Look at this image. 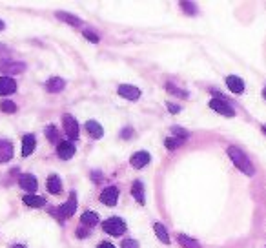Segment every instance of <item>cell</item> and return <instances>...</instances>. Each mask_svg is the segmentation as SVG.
<instances>
[{"instance_id":"obj_1","label":"cell","mask_w":266,"mask_h":248,"mask_svg":"<svg viewBox=\"0 0 266 248\" xmlns=\"http://www.w3.org/2000/svg\"><path fill=\"white\" fill-rule=\"evenodd\" d=\"M228 157L232 159V163L235 164L237 168L241 170L244 176H254L255 174V168L252 161L248 159V155L241 150V148H237V146H230L228 148Z\"/></svg>"},{"instance_id":"obj_2","label":"cell","mask_w":266,"mask_h":248,"mask_svg":"<svg viewBox=\"0 0 266 248\" xmlns=\"http://www.w3.org/2000/svg\"><path fill=\"white\" fill-rule=\"evenodd\" d=\"M102 228L109 236H122V234L126 232V223L119 217H109L104 221Z\"/></svg>"},{"instance_id":"obj_3","label":"cell","mask_w":266,"mask_h":248,"mask_svg":"<svg viewBox=\"0 0 266 248\" xmlns=\"http://www.w3.org/2000/svg\"><path fill=\"white\" fill-rule=\"evenodd\" d=\"M75 210H77V195H75V192H71V194H69V199H67L59 210H55L53 213H59L61 217H71L73 213H75Z\"/></svg>"},{"instance_id":"obj_4","label":"cell","mask_w":266,"mask_h":248,"mask_svg":"<svg viewBox=\"0 0 266 248\" xmlns=\"http://www.w3.org/2000/svg\"><path fill=\"white\" fill-rule=\"evenodd\" d=\"M210 108L215 109V111H217V113H221V115H226V117L235 115L233 108H232L230 104L226 103L224 99H212V101H210Z\"/></svg>"},{"instance_id":"obj_5","label":"cell","mask_w":266,"mask_h":248,"mask_svg":"<svg viewBox=\"0 0 266 248\" xmlns=\"http://www.w3.org/2000/svg\"><path fill=\"white\" fill-rule=\"evenodd\" d=\"M62 121H64V132H66L67 137H69V139H77V137H79V124L75 121V117L66 113Z\"/></svg>"},{"instance_id":"obj_6","label":"cell","mask_w":266,"mask_h":248,"mask_svg":"<svg viewBox=\"0 0 266 248\" xmlns=\"http://www.w3.org/2000/svg\"><path fill=\"white\" fill-rule=\"evenodd\" d=\"M57 153H59V157L67 161V159H71L75 155V146H73L71 141H61L59 144H57Z\"/></svg>"},{"instance_id":"obj_7","label":"cell","mask_w":266,"mask_h":248,"mask_svg":"<svg viewBox=\"0 0 266 248\" xmlns=\"http://www.w3.org/2000/svg\"><path fill=\"white\" fill-rule=\"evenodd\" d=\"M119 95L128 101H137L140 97V90L139 88H135V86H130V84H121L119 86Z\"/></svg>"},{"instance_id":"obj_8","label":"cell","mask_w":266,"mask_h":248,"mask_svg":"<svg viewBox=\"0 0 266 248\" xmlns=\"http://www.w3.org/2000/svg\"><path fill=\"white\" fill-rule=\"evenodd\" d=\"M18 184L24 188L26 192H30V194H33L36 188H38L36 177L31 176V174H24V176H20V179H18Z\"/></svg>"},{"instance_id":"obj_9","label":"cell","mask_w":266,"mask_h":248,"mask_svg":"<svg viewBox=\"0 0 266 248\" xmlns=\"http://www.w3.org/2000/svg\"><path fill=\"white\" fill-rule=\"evenodd\" d=\"M117 199H119V190H117L115 186L106 188L102 194H100V201H102L104 205H108V206H115Z\"/></svg>"},{"instance_id":"obj_10","label":"cell","mask_w":266,"mask_h":248,"mask_svg":"<svg viewBox=\"0 0 266 248\" xmlns=\"http://www.w3.org/2000/svg\"><path fill=\"white\" fill-rule=\"evenodd\" d=\"M150 153L148 151H137V153H133L132 159H130V164H132L133 168H142L146 164L150 163Z\"/></svg>"},{"instance_id":"obj_11","label":"cell","mask_w":266,"mask_h":248,"mask_svg":"<svg viewBox=\"0 0 266 248\" xmlns=\"http://www.w3.org/2000/svg\"><path fill=\"white\" fill-rule=\"evenodd\" d=\"M17 91V82L11 77H0V95H11Z\"/></svg>"},{"instance_id":"obj_12","label":"cell","mask_w":266,"mask_h":248,"mask_svg":"<svg viewBox=\"0 0 266 248\" xmlns=\"http://www.w3.org/2000/svg\"><path fill=\"white\" fill-rule=\"evenodd\" d=\"M13 157V144L6 139H0V163H7Z\"/></svg>"},{"instance_id":"obj_13","label":"cell","mask_w":266,"mask_h":248,"mask_svg":"<svg viewBox=\"0 0 266 248\" xmlns=\"http://www.w3.org/2000/svg\"><path fill=\"white\" fill-rule=\"evenodd\" d=\"M35 146H36L35 135H31V133L24 135V139H22V155H24V157L31 155V153L35 151Z\"/></svg>"},{"instance_id":"obj_14","label":"cell","mask_w":266,"mask_h":248,"mask_svg":"<svg viewBox=\"0 0 266 248\" xmlns=\"http://www.w3.org/2000/svg\"><path fill=\"white\" fill-rule=\"evenodd\" d=\"M226 86L230 88L232 93H242L244 91V82H242L241 77H235V75H230L226 79Z\"/></svg>"},{"instance_id":"obj_15","label":"cell","mask_w":266,"mask_h":248,"mask_svg":"<svg viewBox=\"0 0 266 248\" xmlns=\"http://www.w3.org/2000/svg\"><path fill=\"white\" fill-rule=\"evenodd\" d=\"M86 130H88V133H90L93 139H100L104 135V128L99 124L97 121H88L86 122Z\"/></svg>"},{"instance_id":"obj_16","label":"cell","mask_w":266,"mask_h":248,"mask_svg":"<svg viewBox=\"0 0 266 248\" xmlns=\"http://www.w3.org/2000/svg\"><path fill=\"white\" fill-rule=\"evenodd\" d=\"M22 201H24V205L31 206V208H40V206L46 205V199H44V197H40V195H33V194L24 195Z\"/></svg>"},{"instance_id":"obj_17","label":"cell","mask_w":266,"mask_h":248,"mask_svg":"<svg viewBox=\"0 0 266 248\" xmlns=\"http://www.w3.org/2000/svg\"><path fill=\"white\" fill-rule=\"evenodd\" d=\"M24 68L26 64H22V62H0V70L7 73H22Z\"/></svg>"},{"instance_id":"obj_18","label":"cell","mask_w":266,"mask_h":248,"mask_svg":"<svg viewBox=\"0 0 266 248\" xmlns=\"http://www.w3.org/2000/svg\"><path fill=\"white\" fill-rule=\"evenodd\" d=\"M48 190H49V194H61L62 192V181H61V177L59 176H49L48 177Z\"/></svg>"},{"instance_id":"obj_19","label":"cell","mask_w":266,"mask_h":248,"mask_svg":"<svg viewBox=\"0 0 266 248\" xmlns=\"http://www.w3.org/2000/svg\"><path fill=\"white\" fill-rule=\"evenodd\" d=\"M55 17L62 20V22H66L69 26H80L82 24V20L79 17H75V15H69V13H64V11H57L55 13Z\"/></svg>"},{"instance_id":"obj_20","label":"cell","mask_w":266,"mask_h":248,"mask_svg":"<svg viewBox=\"0 0 266 248\" xmlns=\"http://www.w3.org/2000/svg\"><path fill=\"white\" fill-rule=\"evenodd\" d=\"M64 86H66L64 80L59 79V77H53V79H49L48 82H46V90L51 91V93H59V91L64 90Z\"/></svg>"},{"instance_id":"obj_21","label":"cell","mask_w":266,"mask_h":248,"mask_svg":"<svg viewBox=\"0 0 266 248\" xmlns=\"http://www.w3.org/2000/svg\"><path fill=\"white\" fill-rule=\"evenodd\" d=\"M132 195L139 201L140 205H144V201H146L144 199V184H142L140 181H135L132 184Z\"/></svg>"},{"instance_id":"obj_22","label":"cell","mask_w":266,"mask_h":248,"mask_svg":"<svg viewBox=\"0 0 266 248\" xmlns=\"http://www.w3.org/2000/svg\"><path fill=\"white\" fill-rule=\"evenodd\" d=\"M177 241L181 243L184 248H200L199 243L195 241V239H192V237L184 236V234H179V236H177Z\"/></svg>"},{"instance_id":"obj_23","label":"cell","mask_w":266,"mask_h":248,"mask_svg":"<svg viewBox=\"0 0 266 248\" xmlns=\"http://www.w3.org/2000/svg\"><path fill=\"white\" fill-rule=\"evenodd\" d=\"M153 230H155L157 237L164 243V245H169V236H168V232H166V228H164V224L155 223V226H153Z\"/></svg>"},{"instance_id":"obj_24","label":"cell","mask_w":266,"mask_h":248,"mask_svg":"<svg viewBox=\"0 0 266 248\" xmlns=\"http://www.w3.org/2000/svg\"><path fill=\"white\" fill-rule=\"evenodd\" d=\"M80 223L82 224H90V226H93V224H97L99 223V217H97V213L95 212H84L82 215H80Z\"/></svg>"},{"instance_id":"obj_25","label":"cell","mask_w":266,"mask_h":248,"mask_svg":"<svg viewBox=\"0 0 266 248\" xmlns=\"http://www.w3.org/2000/svg\"><path fill=\"white\" fill-rule=\"evenodd\" d=\"M171 133L175 135L177 139H181V141H186L188 137H190V132L184 130V128H181V126H173L171 128Z\"/></svg>"},{"instance_id":"obj_26","label":"cell","mask_w":266,"mask_h":248,"mask_svg":"<svg viewBox=\"0 0 266 248\" xmlns=\"http://www.w3.org/2000/svg\"><path fill=\"white\" fill-rule=\"evenodd\" d=\"M0 109H2L4 113H15V111H17V104L13 103V101H2V103H0Z\"/></svg>"},{"instance_id":"obj_27","label":"cell","mask_w":266,"mask_h":248,"mask_svg":"<svg viewBox=\"0 0 266 248\" xmlns=\"http://www.w3.org/2000/svg\"><path fill=\"white\" fill-rule=\"evenodd\" d=\"M46 137H48L51 142H57V141H59V133H57V126H55V124H49V126L46 128Z\"/></svg>"},{"instance_id":"obj_28","label":"cell","mask_w":266,"mask_h":248,"mask_svg":"<svg viewBox=\"0 0 266 248\" xmlns=\"http://www.w3.org/2000/svg\"><path fill=\"white\" fill-rule=\"evenodd\" d=\"M182 142H184V141L177 139V137H168V139L164 141V144H166V148H168V150H175V148H179Z\"/></svg>"},{"instance_id":"obj_29","label":"cell","mask_w":266,"mask_h":248,"mask_svg":"<svg viewBox=\"0 0 266 248\" xmlns=\"http://www.w3.org/2000/svg\"><path fill=\"white\" fill-rule=\"evenodd\" d=\"M166 90H168L169 93H173V95H181L182 99H186V97H188V91H186V90H181V88H175V86L171 84V82H168V84H166Z\"/></svg>"},{"instance_id":"obj_30","label":"cell","mask_w":266,"mask_h":248,"mask_svg":"<svg viewBox=\"0 0 266 248\" xmlns=\"http://www.w3.org/2000/svg\"><path fill=\"white\" fill-rule=\"evenodd\" d=\"M121 248H139V243L135 241V239H124L121 243Z\"/></svg>"},{"instance_id":"obj_31","label":"cell","mask_w":266,"mask_h":248,"mask_svg":"<svg viewBox=\"0 0 266 248\" xmlns=\"http://www.w3.org/2000/svg\"><path fill=\"white\" fill-rule=\"evenodd\" d=\"M84 36L90 40V42H93V44H97L99 42V35L97 33H93V31H90V30H84Z\"/></svg>"},{"instance_id":"obj_32","label":"cell","mask_w":266,"mask_h":248,"mask_svg":"<svg viewBox=\"0 0 266 248\" xmlns=\"http://www.w3.org/2000/svg\"><path fill=\"white\" fill-rule=\"evenodd\" d=\"M181 6L186 7L184 11L190 13V15H195V13H197V9H195V4H190V2H181Z\"/></svg>"},{"instance_id":"obj_33","label":"cell","mask_w":266,"mask_h":248,"mask_svg":"<svg viewBox=\"0 0 266 248\" xmlns=\"http://www.w3.org/2000/svg\"><path fill=\"white\" fill-rule=\"evenodd\" d=\"M166 106H168L169 113H179V111H181V108H179V106H175V104H171V103H168Z\"/></svg>"},{"instance_id":"obj_34","label":"cell","mask_w":266,"mask_h":248,"mask_svg":"<svg viewBox=\"0 0 266 248\" xmlns=\"http://www.w3.org/2000/svg\"><path fill=\"white\" fill-rule=\"evenodd\" d=\"M88 232H90V228H86V230H84V228H80V230L77 232V236H79V237H86V236H88Z\"/></svg>"},{"instance_id":"obj_35","label":"cell","mask_w":266,"mask_h":248,"mask_svg":"<svg viewBox=\"0 0 266 248\" xmlns=\"http://www.w3.org/2000/svg\"><path fill=\"white\" fill-rule=\"evenodd\" d=\"M97 248H115V247H113L111 243H106V241H104V243H100V245H99Z\"/></svg>"},{"instance_id":"obj_36","label":"cell","mask_w":266,"mask_h":248,"mask_svg":"<svg viewBox=\"0 0 266 248\" xmlns=\"http://www.w3.org/2000/svg\"><path fill=\"white\" fill-rule=\"evenodd\" d=\"M130 135H132V128H126V130L122 132V137H124V139H128Z\"/></svg>"},{"instance_id":"obj_37","label":"cell","mask_w":266,"mask_h":248,"mask_svg":"<svg viewBox=\"0 0 266 248\" xmlns=\"http://www.w3.org/2000/svg\"><path fill=\"white\" fill-rule=\"evenodd\" d=\"M93 179L99 181V179H100V174H99V172H93Z\"/></svg>"},{"instance_id":"obj_38","label":"cell","mask_w":266,"mask_h":248,"mask_svg":"<svg viewBox=\"0 0 266 248\" xmlns=\"http://www.w3.org/2000/svg\"><path fill=\"white\" fill-rule=\"evenodd\" d=\"M4 28H6V24H4V20H0V31L4 30Z\"/></svg>"},{"instance_id":"obj_39","label":"cell","mask_w":266,"mask_h":248,"mask_svg":"<svg viewBox=\"0 0 266 248\" xmlns=\"http://www.w3.org/2000/svg\"><path fill=\"white\" fill-rule=\"evenodd\" d=\"M11 248H26V247H24V245H13Z\"/></svg>"},{"instance_id":"obj_40","label":"cell","mask_w":266,"mask_h":248,"mask_svg":"<svg viewBox=\"0 0 266 248\" xmlns=\"http://www.w3.org/2000/svg\"><path fill=\"white\" fill-rule=\"evenodd\" d=\"M263 93H265V99H266V86H265V91H263Z\"/></svg>"},{"instance_id":"obj_41","label":"cell","mask_w":266,"mask_h":248,"mask_svg":"<svg viewBox=\"0 0 266 248\" xmlns=\"http://www.w3.org/2000/svg\"><path fill=\"white\" fill-rule=\"evenodd\" d=\"M263 132H265V133H266V126H263Z\"/></svg>"}]
</instances>
